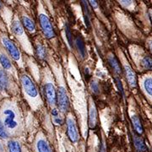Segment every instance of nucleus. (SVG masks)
<instances>
[{
	"instance_id": "nucleus-1",
	"label": "nucleus",
	"mask_w": 152,
	"mask_h": 152,
	"mask_svg": "<svg viewBox=\"0 0 152 152\" xmlns=\"http://www.w3.org/2000/svg\"><path fill=\"white\" fill-rule=\"evenodd\" d=\"M2 116H3V121H4L3 124L4 125L6 129L10 131L15 130L19 126L16 112L11 107H7L3 110Z\"/></svg>"
},
{
	"instance_id": "nucleus-2",
	"label": "nucleus",
	"mask_w": 152,
	"mask_h": 152,
	"mask_svg": "<svg viewBox=\"0 0 152 152\" xmlns=\"http://www.w3.org/2000/svg\"><path fill=\"white\" fill-rule=\"evenodd\" d=\"M21 84L26 94L29 97L37 98L38 96V91L32 80L28 75H22Z\"/></svg>"
},
{
	"instance_id": "nucleus-3",
	"label": "nucleus",
	"mask_w": 152,
	"mask_h": 152,
	"mask_svg": "<svg viewBox=\"0 0 152 152\" xmlns=\"http://www.w3.org/2000/svg\"><path fill=\"white\" fill-rule=\"evenodd\" d=\"M2 43L7 50L8 53L10 55V57L16 61V62H20L21 61L20 53L19 49L17 48V47L12 41H10L9 38L6 37H2Z\"/></svg>"
},
{
	"instance_id": "nucleus-4",
	"label": "nucleus",
	"mask_w": 152,
	"mask_h": 152,
	"mask_svg": "<svg viewBox=\"0 0 152 152\" xmlns=\"http://www.w3.org/2000/svg\"><path fill=\"white\" fill-rule=\"evenodd\" d=\"M39 21H40V26L41 28L43 31L45 37L48 39L54 37H55V32L53 26L52 25V23L50 21L49 18L46 15L42 14L40 16H39Z\"/></svg>"
},
{
	"instance_id": "nucleus-5",
	"label": "nucleus",
	"mask_w": 152,
	"mask_h": 152,
	"mask_svg": "<svg viewBox=\"0 0 152 152\" xmlns=\"http://www.w3.org/2000/svg\"><path fill=\"white\" fill-rule=\"evenodd\" d=\"M57 102L58 104L60 110L63 113H65L68 111L69 107V101L65 89L64 87L58 88V91L57 92Z\"/></svg>"
},
{
	"instance_id": "nucleus-6",
	"label": "nucleus",
	"mask_w": 152,
	"mask_h": 152,
	"mask_svg": "<svg viewBox=\"0 0 152 152\" xmlns=\"http://www.w3.org/2000/svg\"><path fill=\"white\" fill-rule=\"evenodd\" d=\"M45 96L50 106H55L57 103V92L54 86L52 83H47L44 87Z\"/></svg>"
},
{
	"instance_id": "nucleus-7",
	"label": "nucleus",
	"mask_w": 152,
	"mask_h": 152,
	"mask_svg": "<svg viewBox=\"0 0 152 152\" xmlns=\"http://www.w3.org/2000/svg\"><path fill=\"white\" fill-rule=\"evenodd\" d=\"M67 132H68V135L71 141L75 143L79 140V134L77 130V127H76L75 122L72 118H67Z\"/></svg>"
},
{
	"instance_id": "nucleus-8",
	"label": "nucleus",
	"mask_w": 152,
	"mask_h": 152,
	"mask_svg": "<svg viewBox=\"0 0 152 152\" xmlns=\"http://www.w3.org/2000/svg\"><path fill=\"white\" fill-rule=\"evenodd\" d=\"M124 70L125 74H126V78H127V80L129 82V86L132 88L136 87V86H137V80H136L135 73L134 72V70L132 69V68L129 64H125Z\"/></svg>"
},
{
	"instance_id": "nucleus-9",
	"label": "nucleus",
	"mask_w": 152,
	"mask_h": 152,
	"mask_svg": "<svg viewBox=\"0 0 152 152\" xmlns=\"http://www.w3.org/2000/svg\"><path fill=\"white\" fill-rule=\"evenodd\" d=\"M97 120V112L95 104L91 101V106H90V111H89V126L91 129H93L96 127Z\"/></svg>"
},
{
	"instance_id": "nucleus-10",
	"label": "nucleus",
	"mask_w": 152,
	"mask_h": 152,
	"mask_svg": "<svg viewBox=\"0 0 152 152\" xmlns=\"http://www.w3.org/2000/svg\"><path fill=\"white\" fill-rule=\"evenodd\" d=\"M133 140H134V144L135 146L136 150L138 152H145L147 150V147L145 144L144 140L142 139L140 135L134 134L133 136Z\"/></svg>"
},
{
	"instance_id": "nucleus-11",
	"label": "nucleus",
	"mask_w": 152,
	"mask_h": 152,
	"mask_svg": "<svg viewBox=\"0 0 152 152\" xmlns=\"http://www.w3.org/2000/svg\"><path fill=\"white\" fill-rule=\"evenodd\" d=\"M21 21L23 26L26 28L28 31H30V32H34L35 31L36 26H35V23L33 22L31 19H30L29 17L24 15V16H22Z\"/></svg>"
},
{
	"instance_id": "nucleus-12",
	"label": "nucleus",
	"mask_w": 152,
	"mask_h": 152,
	"mask_svg": "<svg viewBox=\"0 0 152 152\" xmlns=\"http://www.w3.org/2000/svg\"><path fill=\"white\" fill-rule=\"evenodd\" d=\"M131 121H132V124H133L134 129L136 133L138 134H142L144 132V129H143V126H142L141 122H140V119L139 118V117L136 115H133L131 117Z\"/></svg>"
},
{
	"instance_id": "nucleus-13",
	"label": "nucleus",
	"mask_w": 152,
	"mask_h": 152,
	"mask_svg": "<svg viewBox=\"0 0 152 152\" xmlns=\"http://www.w3.org/2000/svg\"><path fill=\"white\" fill-rule=\"evenodd\" d=\"M9 76L4 69H0V91H4L9 86Z\"/></svg>"
},
{
	"instance_id": "nucleus-14",
	"label": "nucleus",
	"mask_w": 152,
	"mask_h": 152,
	"mask_svg": "<svg viewBox=\"0 0 152 152\" xmlns=\"http://www.w3.org/2000/svg\"><path fill=\"white\" fill-rule=\"evenodd\" d=\"M108 62L109 64H110V65H111V67L113 69V70L115 71L117 74H118V75H121V74H122V69H121L119 63H118V59L116 58V57H115L114 55L112 54L109 56Z\"/></svg>"
},
{
	"instance_id": "nucleus-15",
	"label": "nucleus",
	"mask_w": 152,
	"mask_h": 152,
	"mask_svg": "<svg viewBox=\"0 0 152 152\" xmlns=\"http://www.w3.org/2000/svg\"><path fill=\"white\" fill-rule=\"evenodd\" d=\"M75 46L80 54L81 55L82 58H85L86 55V46H85V43L82 40V38L80 37H77L75 38Z\"/></svg>"
},
{
	"instance_id": "nucleus-16",
	"label": "nucleus",
	"mask_w": 152,
	"mask_h": 152,
	"mask_svg": "<svg viewBox=\"0 0 152 152\" xmlns=\"http://www.w3.org/2000/svg\"><path fill=\"white\" fill-rule=\"evenodd\" d=\"M37 149L38 152H52L48 142L43 139H40L37 143Z\"/></svg>"
},
{
	"instance_id": "nucleus-17",
	"label": "nucleus",
	"mask_w": 152,
	"mask_h": 152,
	"mask_svg": "<svg viewBox=\"0 0 152 152\" xmlns=\"http://www.w3.org/2000/svg\"><path fill=\"white\" fill-rule=\"evenodd\" d=\"M0 64L5 70H11V69L13 68L10 60L4 54H0Z\"/></svg>"
},
{
	"instance_id": "nucleus-18",
	"label": "nucleus",
	"mask_w": 152,
	"mask_h": 152,
	"mask_svg": "<svg viewBox=\"0 0 152 152\" xmlns=\"http://www.w3.org/2000/svg\"><path fill=\"white\" fill-rule=\"evenodd\" d=\"M82 5H83V11H84L85 23H86V26L89 28L91 26V24H90V12H89L86 1H82Z\"/></svg>"
},
{
	"instance_id": "nucleus-19",
	"label": "nucleus",
	"mask_w": 152,
	"mask_h": 152,
	"mask_svg": "<svg viewBox=\"0 0 152 152\" xmlns=\"http://www.w3.org/2000/svg\"><path fill=\"white\" fill-rule=\"evenodd\" d=\"M9 152H21V148L19 142L16 140H10L8 142Z\"/></svg>"
},
{
	"instance_id": "nucleus-20",
	"label": "nucleus",
	"mask_w": 152,
	"mask_h": 152,
	"mask_svg": "<svg viewBox=\"0 0 152 152\" xmlns=\"http://www.w3.org/2000/svg\"><path fill=\"white\" fill-rule=\"evenodd\" d=\"M36 51H37V55L40 59H45L47 57V51L46 48H44L42 45L38 44L36 48Z\"/></svg>"
},
{
	"instance_id": "nucleus-21",
	"label": "nucleus",
	"mask_w": 152,
	"mask_h": 152,
	"mask_svg": "<svg viewBox=\"0 0 152 152\" xmlns=\"http://www.w3.org/2000/svg\"><path fill=\"white\" fill-rule=\"evenodd\" d=\"M141 64L145 69L152 70V58H151V57H145L142 59Z\"/></svg>"
},
{
	"instance_id": "nucleus-22",
	"label": "nucleus",
	"mask_w": 152,
	"mask_h": 152,
	"mask_svg": "<svg viewBox=\"0 0 152 152\" xmlns=\"http://www.w3.org/2000/svg\"><path fill=\"white\" fill-rule=\"evenodd\" d=\"M144 87L146 92L152 96V79L151 78H147L144 82Z\"/></svg>"
},
{
	"instance_id": "nucleus-23",
	"label": "nucleus",
	"mask_w": 152,
	"mask_h": 152,
	"mask_svg": "<svg viewBox=\"0 0 152 152\" xmlns=\"http://www.w3.org/2000/svg\"><path fill=\"white\" fill-rule=\"evenodd\" d=\"M65 32H66V37H67V39H68V42H69V46H70V47H72V46H73L72 33H71L70 28H69V25H68V24H66Z\"/></svg>"
},
{
	"instance_id": "nucleus-24",
	"label": "nucleus",
	"mask_w": 152,
	"mask_h": 152,
	"mask_svg": "<svg viewBox=\"0 0 152 152\" xmlns=\"http://www.w3.org/2000/svg\"><path fill=\"white\" fill-rule=\"evenodd\" d=\"M0 138H2V139L8 138V132H7V129H5L4 124L1 122V120H0Z\"/></svg>"
},
{
	"instance_id": "nucleus-25",
	"label": "nucleus",
	"mask_w": 152,
	"mask_h": 152,
	"mask_svg": "<svg viewBox=\"0 0 152 152\" xmlns=\"http://www.w3.org/2000/svg\"><path fill=\"white\" fill-rule=\"evenodd\" d=\"M90 87H91V90L92 91L93 93H95V94H97L99 92V86H98V84L96 81H91V84H90Z\"/></svg>"
},
{
	"instance_id": "nucleus-26",
	"label": "nucleus",
	"mask_w": 152,
	"mask_h": 152,
	"mask_svg": "<svg viewBox=\"0 0 152 152\" xmlns=\"http://www.w3.org/2000/svg\"><path fill=\"white\" fill-rule=\"evenodd\" d=\"M53 121H54L55 124H58V125L63 124V123H64V120L62 119L61 118H59L58 116V117H55L54 119H53Z\"/></svg>"
},
{
	"instance_id": "nucleus-27",
	"label": "nucleus",
	"mask_w": 152,
	"mask_h": 152,
	"mask_svg": "<svg viewBox=\"0 0 152 152\" xmlns=\"http://www.w3.org/2000/svg\"><path fill=\"white\" fill-rule=\"evenodd\" d=\"M89 3H90V4H91V6L92 7L93 9H96L98 7L97 1H89Z\"/></svg>"
},
{
	"instance_id": "nucleus-28",
	"label": "nucleus",
	"mask_w": 152,
	"mask_h": 152,
	"mask_svg": "<svg viewBox=\"0 0 152 152\" xmlns=\"http://www.w3.org/2000/svg\"><path fill=\"white\" fill-rule=\"evenodd\" d=\"M52 114H53V116H54L55 117H58V111L57 110V109H53V111H52Z\"/></svg>"
},
{
	"instance_id": "nucleus-29",
	"label": "nucleus",
	"mask_w": 152,
	"mask_h": 152,
	"mask_svg": "<svg viewBox=\"0 0 152 152\" xmlns=\"http://www.w3.org/2000/svg\"><path fill=\"white\" fill-rule=\"evenodd\" d=\"M149 47H150V50H151V52L152 53V42H149Z\"/></svg>"
}]
</instances>
